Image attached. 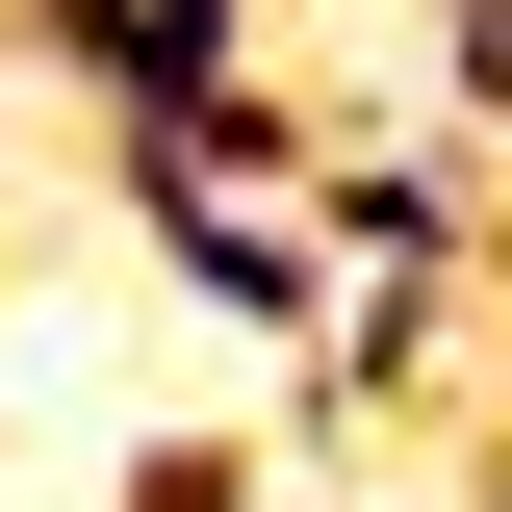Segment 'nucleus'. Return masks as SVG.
<instances>
[{
  "label": "nucleus",
  "mask_w": 512,
  "mask_h": 512,
  "mask_svg": "<svg viewBox=\"0 0 512 512\" xmlns=\"http://www.w3.org/2000/svg\"><path fill=\"white\" fill-rule=\"evenodd\" d=\"M410 128H512V0H410Z\"/></svg>",
  "instance_id": "obj_2"
},
{
  "label": "nucleus",
  "mask_w": 512,
  "mask_h": 512,
  "mask_svg": "<svg viewBox=\"0 0 512 512\" xmlns=\"http://www.w3.org/2000/svg\"><path fill=\"white\" fill-rule=\"evenodd\" d=\"M128 512H256V436H154V461H128Z\"/></svg>",
  "instance_id": "obj_3"
},
{
  "label": "nucleus",
  "mask_w": 512,
  "mask_h": 512,
  "mask_svg": "<svg viewBox=\"0 0 512 512\" xmlns=\"http://www.w3.org/2000/svg\"><path fill=\"white\" fill-rule=\"evenodd\" d=\"M103 205L154 231V282H180V308H231V333H282V359L333 333V256H308V205H231V180H180L154 128H103Z\"/></svg>",
  "instance_id": "obj_1"
}]
</instances>
